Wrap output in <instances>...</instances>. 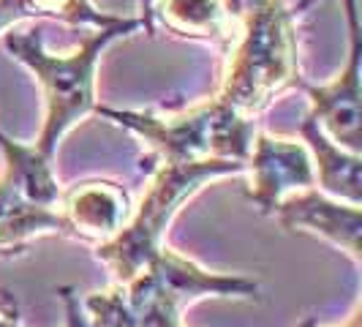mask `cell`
<instances>
[{
  "mask_svg": "<svg viewBox=\"0 0 362 327\" xmlns=\"http://www.w3.org/2000/svg\"><path fill=\"white\" fill-rule=\"evenodd\" d=\"M38 235L76 237L71 224L57 207L30 202L11 183L0 178V248H17Z\"/></svg>",
  "mask_w": 362,
  "mask_h": 327,
  "instance_id": "cell-10",
  "label": "cell"
},
{
  "mask_svg": "<svg viewBox=\"0 0 362 327\" xmlns=\"http://www.w3.org/2000/svg\"><path fill=\"white\" fill-rule=\"evenodd\" d=\"M245 166L251 169V188L245 197L267 216L281 197L316 185L308 147L294 139L256 134Z\"/></svg>",
  "mask_w": 362,
  "mask_h": 327,
  "instance_id": "cell-5",
  "label": "cell"
},
{
  "mask_svg": "<svg viewBox=\"0 0 362 327\" xmlns=\"http://www.w3.org/2000/svg\"><path fill=\"white\" fill-rule=\"evenodd\" d=\"M270 216L278 218L286 229H305L313 235H322L351 256L354 265H360V205L335 200L325 191H319L316 185H310V188H300V191L281 197Z\"/></svg>",
  "mask_w": 362,
  "mask_h": 327,
  "instance_id": "cell-6",
  "label": "cell"
},
{
  "mask_svg": "<svg viewBox=\"0 0 362 327\" xmlns=\"http://www.w3.org/2000/svg\"><path fill=\"white\" fill-rule=\"evenodd\" d=\"M0 150L6 159V172L0 178L11 183L19 194H25L30 202L57 207L63 191H60L57 178H54L52 159L44 156L36 145L17 142L3 131H0Z\"/></svg>",
  "mask_w": 362,
  "mask_h": 327,
  "instance_id": "cell-11",
  "label": "cell"
},
{
  "mask_svg": "<svg viewBox=\"0 0 362 327\" xmlns=\"http://www.w3.org/2000/svg\"><path fill=\"white\" fill-rule=\"evenodd\" d=\"M128 194L115 180H85L60 194V213L71 224L74 235H101L107 240L128 218Z\"/></svg>",
  "mask_w": 362,
  "mask_h": 327,
  "instance_id": "cell-8",
  "label": "cell"
},
{
  "mask_svg": "<svg viewBox=\"0 0 362 327\" xmlns=\"http://www.w3.org/2000/svg\"><path fill=\"white\" fill-rule=\"evenodd\" d=\"M28 17H49L69 22V25H93V28H112L128 17L101 14L90 0H22Z\"/></svg>",
  "mask_w": 362,
  "mask_h": 327,
  "instance_id": "cell-13",
  "label": "cell"
},
{
  "mask_svg": "<svg viewBox=\"0 0 362 327\" xmlns=\"http://www.w3.org/2000/svg\"><path fill=\"white\" fill-rule=\"evenodd\" d=\"M360 28H349L346 69L327 85H303L310 98V117L338 145L360 153Z\"/></svg>",
  "mask_w": 362,
  "mask_h": 327,
  "instance_id": "cell-7",
  "label": "cell"
},
{
  "mask_svg": "<svg viewBox=\"0 0 362 327\" xmlns=\"http://www.w3.org/2000/svg\"><path fill=\"white\" fill-rule=\"evenodd\" d=\"M139 3V14H142V28H145V33L150 36H156V28H153V17H150V11H153V0H136Z\"/></svg>",
  "mask_w": 362,
  "mask_h": 327,
  "instance_id": "cell-15",
  "label": "cell"
},
{
  "mask_svg": "<svg viewBox=\"0 0 362 327\" xmlns=\"http://www.w3.org/2000/svg\"><path fill=\"white\" fill-rule=\"evenodd\" d=\"M3 306H6V303H3V300H0V309H3Z\"/></svg>",
  "mask_w": 362,
  "mask_h": 327,
  "instance_id": "cell-19",
  "label": "cell"
},
{
  "mask_svg": "<svg viewBox=\"0 0 362 327\" xmlns=\"http://www.w3.org/2000/svg\"><path fill=\"white\" fill-rule=\"evenodd\" d=\"M3 311V309H0ZM0 327H19V319H17V311L11 314V311H6V314H0Z\"/></svg>",
  "mask_w": 362,
  "mask_h": 327,
  "instance_id": "cell-17",
  "label": "cell"
},
{
  "mask_svg": "<svg viewBox=\"0 0 362 327\" xmlns=\"http://www.w3.org/2000/svg\"><path fill=\"white\" fill-rule=\"evenodd\" d=\"M153 28L161 19L172 33L210 41H229V17L223 0H153Z\"/></svg>",
  "mask_w": 362,
  "mask_h": 327,
  "instance_id": "cell-12",
  "label": "cell"
},
{
  "mask_svg": "<svg viewBox=\"0 0 362 327\" xmlns=\"http://www.w3.org/2000/svg\"><path fill=\"white\" fill-rule=\"evenodd\" d=\"M341 327H360V314H354V316H351V319H349L346 325H341Z\"/></svg>",
  "mask_w": 362,
  "mask_h": 327,
  "instance_id": "cell-18",
  "label": "cell"
},
{
  "mask_svg": "<svg viewBox=\"0 0 362 327\" xmlns=\"http://www.w3.org/2000/svg\"><path fill=\"white\" fill-rule=\"evenodd\" d=\"M142 30V19L128 17L112 28H95L90 36L69 54H54L44 50L41 30H25L14 33L11 28L3 33V44L8 54L28 66L41 85L44 93V126L38 134L36 147L54 159L57 142L63 134L79 123L85 115L95 112V69L98 60L115 38L131 36Z\"/></svg>",
  "mask_w": 362,
  "mask_h": 327,
  "instance_id": "cell-1",
  "label": "cell"
},
{
  "mask_svg": "<svg viewBox=\"0 0 362 327\" xmlns=\"http://www.w3.org/2000/svg\"><path fill=\"white\" fill-rule=\"evenodd\" d=\"M147 169L153 172V178L147 183L136 213L95 248V256L112 270L117 284H128L161 251L166 226L177 216L182 202L194 197L213 178L243 172L245 164L232 159H199L177 164H147Z\"/></svg>",
  "mask_w": 362,
  "mask_h": 327,
  "instance_id": "cell-3",
  "label": "cell"
},
{
  "mask_svg": "<svg viewBox=\"0 0 362 327\" xmlns=\"http://www.w3.org/2000/svg\"><path fill=\"white\" fill-rule=\"evenodd\" d=\"M95 115H104L112 123L128 128L153 147L147 161H199V159H232L245 164L254 145V117L237 112L226 101L213 98L202 107L158 117L153 112H131L95 104Z\"/></svg>",
  "mask_w": 362,
  "mask_h": 327,
  "instance_id": "cell-4",
  "label": "cell"
},
{
  "mask_svg": "<svg viewBox=\"0 0 362 327\" xmlns=\"http://www.w3.org/2000/svg\"><path fill=\"white\" fill-rule=\"evenodd\" d=\"M300 139L308 147L313 178L319 183V191H325L335 200L360 205L362 200V159L360 153L338 145L327 137L322 126L305 115L300 123Z\"/></svg>",
  "mask_w": 362,
  "mask_h": 327,
  "instance_id": "cell-9",
  "label": "cell"
},
{
  "mask_svg": "<svg viewBox=\"0 0 362 327\" xmlns=\"http://www.w3.org/2000/svg\"><path fill=\"white\" fill-rule=\"evenodd\" d=\"M60 297H63V303H66V314H69L66 327H88V316L82 314L79 294H76L71 287H63V289H60Z\"/></svg>",
  "mask_w": 362,
  "mask_h": 327,
  "instance_id": "cell-14",
  "label": "cell"
},
{
  "mask_svg": "<svg viewBox=\"0 0 362 327\" xmlns=\"http://www.w3.org/2000/svg\"><path fill=\"white\" fill-rule=\"evenodd\" d=\"M346 11V25L349 28H360V17H357V0H341Z\"/></svg>",
  "mask_w": 362,
  "mask_h": 327,
  "instance_id": "cell-16",
  "label": "cell"
},
{
  "mask_svg": "<svg viewBox=\"0 0 362 327\" xmlns=\"http://www.w3.org/2000/svg\"><path fill=\"white\" fill-rule=\"evenodd\" d=\"M232 22L240 25V41L218 98L254 117L278 93L300 82L297 11L284 0H259L237 11Z\"/></svg>",
  "mask_w": 362,
  "mask_h": 327,
  "instance_id": "cell-2",
  "label": "cell"
}]
</instances>
